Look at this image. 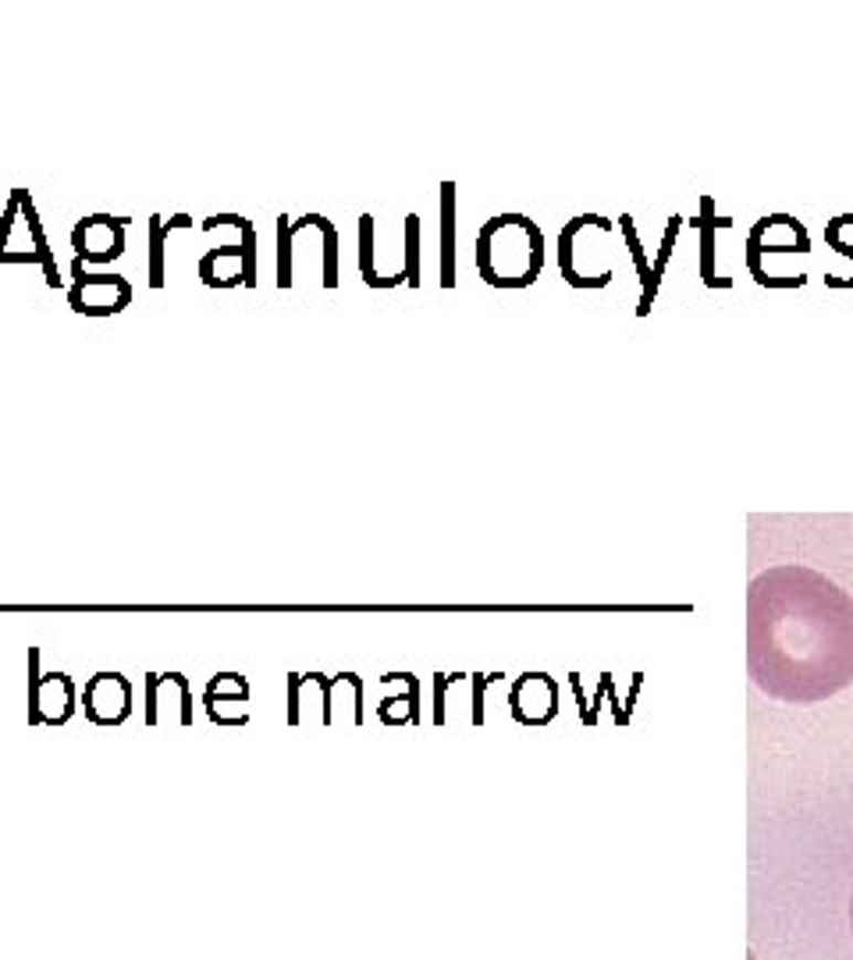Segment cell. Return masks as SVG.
I'll use <instances>...</instances> for the list:
<instances>
[{
    "label": "cell",
    "instance_id": "2",
    "mask_svg": "<svg viewBox=\"0 0 853 960\" xmlns=\"http://www.w3.org/2000/svg\"><path fill=\"white\" fill-rule=\"evenodd\" d=\"M544 264L541 228L523 214H498L477 235V267L494 288L534 285Z\"/></svg>",
    "mask_w": 853,
    "mask_h": 960
},
{
    "label": "cell",
    "instance_id": "3",
    "mask_svg": "<svg viewBox=\"0 0 853 960\" xmlns=\"http://www.w3.org/2000/svg\"><path fill=\"white\" fill-rule=\"evenodd\" d=\"M40 651H29V723L64 726L75 715V683L68 672H36Z\"/></svg>",
    "mask_w": 853,
    "mask_h": 960
},
{
    "label": "cell",
    "instance_id": "5",
    "mask_svg": "<svg viewBox=\"0 0 853 960\" xmlns=\"http://www.w3.org/2000/svg\"><path fill=\"white\" fill-rule=\"evenodd\" d=\"M125 224L128 217L89 214L72 228L75 260L83 264H110L125 253Z\"/></svg>",
    "mask_w": 853,
    "mask_h": 960
},
{
    "label": "cell",
    "instance_id": "1",
    "mask_svg": "<svg viewBox=\"0 0 853 960\" xmlns=\"http://www.w3.org/2000/svg\"><path fill=\"white\" fill-rule=\"evenodd\" d=\"M747 672L761 694L822 704L853 686V598L811 566H771L747 587Z\"/></svg>",
    "mask_w": 853,
    "mask_h": 960
},
{
    "label": "cell",
    "instance_id": "9",
    "mask_svg": "<svg viewBox=\"0 0 853 960\" xmlns=\"http://www.w3.org/2000/svg\"><path fill=\"white\" fill-rule=\"evenodd\" d=\"M19 203H22V217H25V224H29L32 253H36V256H40V264H43L46 285H51V288H57V285H61V275H57V260H54L51 246H46L43 224H40V217H36V206H32V200H29V192H25V189H19Z\"/></svg>",
    "mask_w": 853,
    "mask_h": 960
},
{
    "label": "cell",
    "instance_id": "4",
    "mask_svg": "<svg viewBox=\"0 0 853 960\" xmlns=\"http://www.w3.org/2000/svg\"><path fill=\"white\" fill-rule=\"evenodd\" d=\"M72 288L68 302L83 317H115L132 302V285L121 275H89L83 260L72 264Z\"/></svg>",
    "mask_w": 853,
    "mask_h": 960
},
{
    "label": "cell",
    "instance_id": "11",
    "mask_svg": "<svg viewBox=\"0 0 853 960\" xmlns=\"http://www.w3.org/2000/svg\"><path fill=\"white\" fill-rule=\"evenodd\" d=\"M22 214V203H19V189L11 192V203H8V211H4V221H0V256H4V246H8V235H11V228H14V217Z\"/></svg>",
    "mask_w": 853,
    "mask_h": 960
},
{
    "label": "cell",
    "instance_id": "10",
    "mask_svg": "<svg viewBox=\"0 0 853 960\" xmlns=\"http://www.w3.org/2000/svg\"><path fill=\"white\" fill-rule=\"evenodd\" d=\"M246 701H249L246 676H238V672H217L203 694V708H217V704H246Z\"/></svg>",
    "mask_w": 853,
    "mask_h": 960
},
{
    "label": "cell",
    "instance_id": "12",
    "mask_svg": "<svg viewBox=\"0 0 853 960\" xmlns=\"http://www.w3.org/2000/svg\"><path fill=\"white\" fill-rule=\"evenodd\" d=\"M850 932H853V896H850Z\"/></svg>",
    "mask_w": 853,
    "mask_h": 960
},
{
    "label": "cell",
    "instance_id": "8",
    "mask_svg": "<svg viewBox=\"0 0 853 960\" xmlns=\"http://www.w3.org/2000/svg\"><path fill=\"white\" fill-rule=\"evenodd\" d=\"M171 228H192V217L189 214H174L171 221L164 217H150V285L153 288H164V243Z\"/></svg>",
    "mask_w": 853,
    "mask_h": 960
},
{
    "label": "cell",
    "instance_id": "6",
    "mask_svg": "<svg viewBox=\"0 0 853 960\" xmlns=\"http://www.w3.org/2000/svg\"><path fill=\"white\" fill-rule=\"evenodd\" d=\"M86 718L96 726H121L132 715V683L121 672H96L86 683Z\"/></svg>",
    "mask_w": 853,
    "mask_h": 960
},
{
    "label": "cell",
    "instance_id": "7",
    "mask_svg": "<svg viewBox=\"0 0 853 960\" xmlns=\"http://www.w3.org/2000/svg\"><path fill=\"white\" fill-rule=\"evenodd\" d=\"M164 694L174 708H179V723L192 726L196 712H192V691H189V680L182 676V672H150L147 676V723L150 726L160 723V704H164Z\"/></svg>",
    "mask_w": 853,
    "mask_h": 960
}]
</instances>
